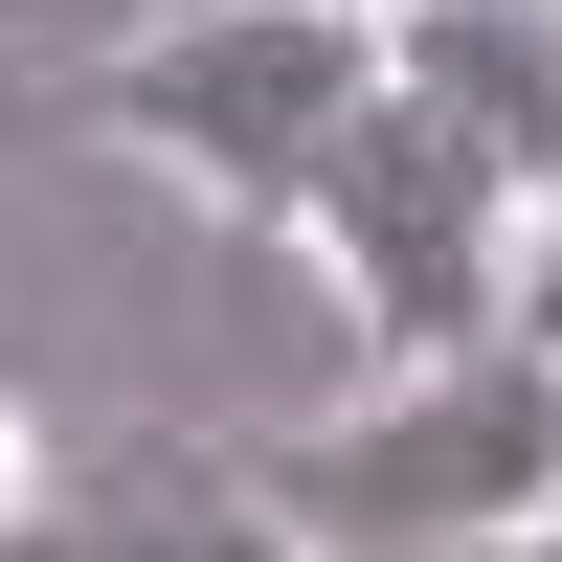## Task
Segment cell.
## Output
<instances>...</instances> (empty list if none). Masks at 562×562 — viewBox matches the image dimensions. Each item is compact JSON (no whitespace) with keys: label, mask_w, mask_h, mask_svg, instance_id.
Instances as JSON below:
<instances>
[{"label":"cell","mask_w":562,"mask_h":562,"mask_svg":"<svg viewBox=\"0 0 562 562\" xmlns=\"http://www.w3.org/2000/svg\"><path fill=\"white\" fill-rule=\"evenodd\" d=\"M383 68L428 90L518 203L562 180V0H383Z\"/></svg>","instance_id":"277c9868"},{"label":"cell","mask_w":562,"mask_h":562,"mask_svg":"<svg viewBox=\"0 0 562 562\" xmlns=\"http://www.w3.org/2000/svg\"><path fill=\"white\" fill-rule=\"evenodd\" d=\"M360 23H383V0H360Z\"/></svg>","instance_id":"9c48e42d"},{"label":"cell","mask_w":562,"mask_h":562,"mask_svg":"<svg viewBox=\"0 0 562 562\" xmlns=\"http://www.w3.org/2000/svg\"><path fill=\"white\" fill-rule=\"evenodd\" d=\"M360 90H383V23H360V0H180L158 45H113V68L68 90V113L135 135L203 225H293L315 203V135H338Z\"/></svg>","instance_id":"7a4b0ae2"},{"label":"cell","mask_w":562,"mask_h":562,"mask_svg":"<svg viewBox=\"0 0 562 562\" xmlns=\"http://www.w3.org/2000/svg\"><path fill=\"white\" fill-rule=\"evenodd\" d=\"M518 315H540V338H562V180H540V203H518Z\"/></svg>","instance_id":"5b68a950"},{"label":"cell","mask_w":562,"mask_h":562,"mask_svg":"<svg viewBox=\"0 0 562 562\" xmlns=\"http://www.w3.org/2000/svg\"><path fill=\"white\" fill-rule=\"evenodd\" d=\"M540 562H562V518H540Z\"/></svg>","instance_id":"ba28073f"},{"label":"cell","mask_w":562,"mask_h":562,"mask_svg":"<svg viewBox=\"0 0 562 562\" xmlns=\"http://www.w3.org/2000/svg\"><path fill=\"white\" fill-rule=\"evenodd\" d=\"M0 113H23V68H0Z\"/></svg>","instance_id":"52a82bcc"},{"label":"cell","mask_w":562,"mask_h":562,"mask_svg":"<svg viewBox=\"0 0 562 562\" xmlns=\"http://www.w3.org/2000/svg\"><path fill=\"white\" fill-rule=\"evenodd\" d=\"M225 518L293 540V562H495V540L540 562V518H562V338L495 315L450 360H383L338 428H270L225 473Z\"/></svg>","instance_id":"6da1fadb"},{"label":"cell","mask_w":562,"mask_h":562,"mask_svg":"<svg viewBox=\"0 0 562 562\" xmlns=\"http://www.w3.org/2000/svg\"><path fill=\"white\" fill-rule=\"evenodd\" d=\"M23 518H45V428L0 405V540H23Z\"/></svg>","instance_id":"8992f818"},{"label":"cell","mask_w":562,"mask_h":562,"mask_svg":"<svg viewBox=\"0 0 562 562\" xmlns=\"http://www.w3.org/2000/svg\"><path fill=\"white\" fill-rule=\"evenodd\" d=\"M293 248L360 293V338H383V360H450V338H495V315H518V180H495L473 135H450L428 90L383 68L338 135H315Z\"/></svg>","instance_id":"3957f363"}]
</instances>
